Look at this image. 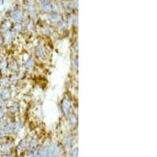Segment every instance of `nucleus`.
<instances>
[{
	"mask_svg": "<svg viewBox=\"0 0 157 157\" xmlns=\"http://www.w3.org/2000/svg\"><path fill=\"white\" fill-rule=\"evenodd\" d=\"M61 109H62V112L67 116L70 112V111L72 109V104L71 102L68 98H64L62 101V104H61Z\"/></svg>",
	"mask_w": 157,
	"mask_h": 157,
	"instance_id": "nucleus-1",
	"label": "nucleus"
},
{
	"mask_svg": "<svg viewBox=\"0 0 157 157\" xmlns=\"http://www.w3.org/2000/svg\"><path fill=\"white\" fill-rule=\"evenodd\" d=\"M36 54L41 60H44L46 59V53L44 51L43 47L42 46V44L39 43L36 47Z\"/></svg>",
	"mask_w": 157,
	"mask_h": 157,
	"instance_id": "nucleus-2",
	"label": "nucleus"
},
{
	"mask_svg": "<svg viewBox=\"0 0 157 157\" xmlns=\"http://www.w3.org/2000/svg\"><path fill=\"white\" fill-rule=\"evenodd\" d=\"M58 147L55 144H51L49 147H47V152H48V157H53L57 154Z\"/></svg>",
	"mask_w": 157,
	"mask_h": 157,
	"instance_id": "nucleus-3",
	"label": "nucleus"
},
{
	"mask_svg": "<svg viewBox=\"0 0 157 157\" xmlns=\"http://www.w3.org/2000/svg\"><path fill=\"white\" fill-rule=\"evenodd\" d=\"M32 66H33V60H32V58H29L25 61L24 68H26L27 69H30V68H32Z\"/></svg>",
	"mask_w": 157,
	"mask_h": 157,
	"instance_id": "nucleus-4",
	"label": "nucleus"
},
{
	"mask_svg": "<svg viewBox=\"0 0 157 157\" xmlns=\"http://www.w3.org/2000/svg\"><path fill=\"white\" fill-rule=\"evenodd\" d=\"M13 18H14V20H16V21H20L21 20V19H22V16H21V14H19V13H14V14H13Z\"/></svg>",
	"mask_w": 157,
	"mask_h": 157,
	"instance_id": "nucleus-5",
	"label": "nucleus"
},
{
	"mask_svg": "<svg viewBox=\"0 0 157 157\" xmlns=\"http://www.w3.org/2000/svg\"><path fill=\"white\" fill-rule=\"evenodd\" d=\"M25 146H26V140L23 139L22 141H20V142L18 145V149L22 150V149L25 148Z\"/></svg>",
	"mask_w": 157,
	"mask_h": 157,
	"instance_id": "nucleus-6",
	"label": "nucleus"
},
{
	"mask_svg": "<svg viewBox=\"0 0 157 157\" xmlns=\"http://www.w3.org/2000/svg\"><path fill=\"white\" fill-rule=\"evenodd\" d=\"M70 122H71L72 124H74V125H76V122H77V118H76L75 116H71V118H70Z\"/></svg>",
	"mask_w": 157,
	"mask_h": 157,
	"instance_id": "nucleus-7",
	"label": "nucleus"
},
{
	"mask_svg": "<svg viewBox=\"0 0 157 157\" xmlns=\"http://www.w3.org/2000/svg\"><path fill=\"white\" fill-rule=\"evenodd\" d=\"M78 148H75L72 152V157H78Z\"/></svg>",
	"mask_w": 157,
	"mask_h": 157,
	"instance_id": "nucleus-8",
	"label": "nucleus"
},
{
	"mask_svg": "<svg viewBox=\"0 0 157 157\" xmlns=\"http://www.w3.org/2000/svg\"><path fill=\"white\" fill-rule=\"evenodd\" d=\"M4 43V40H3V35H0V47H2V45Z\"/></svg>",
	"mask_w": 157,
	"mask_h": 157,
	"instance_id": "nucleus-9",
	"label": "nucleus"
},
{
	"mask_svg": "<svg viewBox=\"0 0 157 157\" xmlns=\"http://www.w3.org/2000/svg\"><path fill=\"white\" fill-rule=\"evenodd\" d=\"M74 64H75V67H78V58H77L74 60Z\"/></svg>",
	"mask_w": 157,
	"mask_h": 157,
	"instance_id": "nucleus-10",
	"label": "nucleus"
},
{
	"mask_svg": "<svg viewBox=\"0 0 157 157\" xmlns=\"http://www.w3.org/2000/svg\"><path fill=\"white\" fill-rule=\"evenodd\" d=\"M5 3V0H0V6H3Z\"/></svg>",
	"mask_w": 157,
	"mask_h": 157,
	"instance_id": "nucleus-11",
	"label": "nucleus"
},
{
	"mask_svg": "<svg viewBox=\"0 0 157 157\" xmlns=\"http://www.w3.org/2000/svg\"><path fill=\"white\" fill-rule=\"evenodd\" d=\"M3 131H1V130H0V140L2 139V137H3Z\"/></svg>",
	"mask_w": 157,
	"mask_h": 157,
	"instance_id": "nucleus-12",
	"label": "nucleus"
},
{
	"mask_svg": "<svg viewBox=\"0 0 157 157\" xmlns=\"http://www.w3.org/2000/svg\"><path fill=\"white\" fill-rule=\"evenodd\" d=\"M2 157H10L9 156V155H7V154H4L3 156H2Z\"/></svg>",
	"mask_w": 157,
	"mask_h": 157,
	"instance_id": "nucleus-13",
	"label": "nucleus"
}]
</instances>
